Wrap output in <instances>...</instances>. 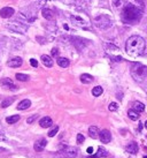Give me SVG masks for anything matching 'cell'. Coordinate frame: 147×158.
<instances>
[{
	"instance_id": "6da1fadb",
	"label": "cell",
	"mask_w": 147,
	"mask_h": 158,
	"mask_svg": "<svg viewBox=\"0 0 147 158\" xmlns=\"http://www.w3.org/2000/svg\"><path fill=\"white\" fill-rule=\"evenodd\" d=\"M142 18V9L132 3H128L121 12V19L126 24H134Z\"/></svg>"
},
{
	"instance_id": "7a4b0ae2",
	"label": "cell",
	"mask_w": 147,
	"mask_h": 158,
	"mask_svg": "<svg viewBox=\"0 0 147 158\" xmlns=\"http://www.w3.org/2000/svg\"><path fill=\"white\" fill-rule=\"evenodd\" d=\"M146 42L142 37L133 35L125 43V51L130 57H139L145 52Z\"/></svg>"
},
{
	"instance_id": "3957f363",
	"label": "cell",
	"mask_w": 147,
	"mask_h": 158,
	"mask_svg": "<svg viewBox=\"0 0 147 158\" xmlns=\"http://www.w3.org/2000/svg\"><path fill=\"white\" fill-rule=\"evenodd\" d=\"M131 75L137 82H142L147 77V66L140 62H134L131 66Z\"/></svg>"
},
{
	"instance_id": "277c9868",
	"label": "cell",
	"mask_w": 147,
	"mask_h": 158,
	"mask_svg": "<svg viewBox=\"0 0 147 158\" xmlns=\"http://www.w3.org/2000/svg\"><path fill=\"white\" fill-rule=\"evenodd\" d=\"M93 23L97 28H99L101 30H106V29L112 27V20L107 15H100V16L96 18Z\"/></svg>"
},
{
	"instance_id": "5b68a950",
	"label": "cell",
	"mask_w": 147,
	"mask_h": 158,
	"mask_svg": "<svg viewBox=\"0 0 147 158\" xmlns=\"http://www.w3.org/2000/svg\"><path fill=\"white\" fill-rule=\"evenodd\" d=\"M77 156V149L74 147H65L57 152L55 158H75Z\"/></svg>"
},
{
	"instance_id": "8992f818",
	"label": "cell",
	"mask_w": 147,
	"mask_h": 158,
	"mask_svg": "<svg viewBox=\"0 0 147 158\" xmlns=\"http://www.w3.org/2000/svg\"><path fill=\"white\" fill-rule=\"evenodd\" d=\"M105 47H106V52L110 55V58L113 60H115V61H121L122 60L121 53H120L118 49L115 45H113V44H106Z\"/></svg>"
},
{
	"instance_id": "52a82bcc",
	"label": "cell",
	"mask_w": 147,
	"mask_h": 158,
	"mask_svg": "<svg viewBox=\"0 0 147 158\" xmlns=\"http://www.w3.org/2000/svg\"><path fill=\"white\" fill-rule=\"evenodd\" d=\"M6 27L9 30H13V31H16V32H21V34H24L27 31V27L24 24H22L21 22H19V21L8 22V23H6Z\"/></svg>"
},
{
	"instance_id": "ba28073f",
	"label": "cell",
	"mask_w": 147,
	"mask_h": 158,
	"mask_svg": "<svg viewBox=\"0 0 147 158\" xmlns=\"http://www.w3.org/2000/svg\"><path fill=\"white\" fill-rule=\"evenodd\" d=\"M0 86L3 88H6V89H11V90H15L17 87L14 84V82L8 77H5V78H1L0 80Z\"/></svg>"
},
{
	"instance_id": "9c48e42d",
	"label": "cell",
	"mask_w": 147,
	"mask_h": 158,
	"mask_svg": "<svg viewBox=\"0 0 147 158\" xmlns=\"http://www.w3.org/2000/svg\"><path fill=\"white\" fill-rule=\"evenodd\" d=\"M71 21H72V23H75L76 26H78V27H82V28H86V27H89V22L88 21H85L84 19H82L81 16H71Z\"/></svg>"
},
{
	"instance_id": "30bf717a",
	"label": "cell",
	"mask_w": 147,
	"mask_h": 158,
	"mask_svg": "<svg viewBox=\"0 0 147 158\" xmlns=\"http://www.w3.org/2000/svg\"><path fill=\"white\" fill-rule=\"evenodd\" d=\"M22 63H23V60H22V58H20V57H14V58L9 59L8 62H7L8 67H11V68H17V67H21Z\"/></svg>"
},
{
	"instance_id": "8fae6325",
	"label": "cell",
	"mask_w": 147,
	"mask_h": 158,
	"mask_svg": "<svg viewBox=\"0 0 147 158\" xmlns=\"http://www.w3.org/2000/svg\"><path fill=\"white\" fill-rule=\"evenodd\" d=\"M99 138L101 140L102 143H109L112 141V134L108 129H102L99 134Z\"/></svg>"
},
{
	"instance_id": "7c38bea8",
	"label": "cell",
	"mask_w": 147,
	"mask_h": 158,
	"mask_svg": "<svg viewBox=\"0 0 147 158\" xmlns=\"http://www.w3.org/2000/svg\"><path fill=\"white\" fill-rule=\"evenodd\" d=\"M46 144H47V141L45 140V138H39V140H37L36 142H35V150L37 151V152H40V151H43L44 149H45V147H46Z\"/></svg>"
},
{
	"instance_id": "4fadbf2b",
	"label": "cell",
	"mask_w": 147,
	"mask_h": 158,
	"mask_svg": "<svg viewBox=\"0 0 147 158\" xmlns=\"http://www.w3.org/2000/svg\"><path fill=\"white\" fill-rule=\"evenodd\" d=\"M14 12L15 11L12 7H5V8H3L1 11H0V16H1L3 19H8V18L14 15Z\"/></svg>"
},
{
	"instance_id": "5bb4252c",
	"label": "cell",
	"mask_w": 147,
	"mask_h": 158,
	"mask_svg": "<svg viewBox=\"0 0 147 158\" xmlns=\"http://www.w3.org/2000/svg\"><path fill=\"white\" fill-rule=\"evenodd\" d=\"M72 43H74V45L76 46V49H77L78 51H82V50L85 47V44H86V42H85L84 39L77 38V37H72Z\"/></svg>"
},
{
	"instance_id": "9a60e30c",
	"label": "cell",
	"mask_w": 147,
	"mask_h": 158,
	"mask_svg": "<svg viewBox=\"0 0 147 158\" xmlns=\"http://www.w3.org/2000/svg\"><path fill=\"white\" fill-rule=\"evenodd\" d=\"M52 124H53V121H52V119H51L49 117H44V118H41L40 121H39V125H40V127H43V128H48V127L52 126Z\"/></svg>"
},
{
	"instance_id": "2e32d148",
	"label": "cell",
	"mask_w": 147,
	"mask_h": 158,
	"mask_svg": "<svg viewBox=\"0 0 147 158\" xmlns=\"http://www.w3.org/2000/svg\"><path fill=\"white\" fill-rule=\"evenodd\" d=\"M138 144L136 143V142H131V143H129L128 145H126V150H128V152L129 153H132V155H136L137 152H138Z\"/></svg>"
},
{
	"instance_id": "e0dca14e",
	"label": "cell",
	"mask_w": 147,
	"mask_h": 158,
	"mask_svg": "<svg viewBox=\"0 0 147 158\" xmlns=\"http://www.w3.org/2000/svg\"><path fill=\"white\" fill-rule=\"evenodd\" d=\"M99 134H100V130L97 126H91L89 128V135L92 137V138H97L99 137Z\"/></svg>"
},
{
	"instance_id": "ac0fdd59",
	"label": "cell",
	"mask_w": 147,
	"mask_h": 158,
	"mask_svg": "<svg viewBox=\"0 0 147 158\" xmlns=\"http://www.w3.org/2000/svg\"><path fill=\"white\" fill-rule=\"evenodd\" d=\"M31 106V102L29 101V99H23V101H21L20 103H19V105H17V110H27V109H29Z\"/></svg>"
},
{
	"instance_id": "d6986e66",
	"label": "cell",
	"mask_w": 147,
	"mask_h": 158,
	"mask_svg": "<svg viewBox=\"0 0 147 158\" xmlns=\"http://www.w3.org/2000/svg\"><path fill=\"white\" fill-rule=\"evenodd\" d=\"M41 61H43V63H44L46 67H48V68L53 66V60H52V58H51L49 55L43 54V55H41Z\"/></svg>"
},
{
	"instance_id": "ffe728a7",
	"label": "cell",
	"mask_w": 147,
	"mask_h": 158,
	"mask_svg": "<svg viewBox=\"0 0 147 158\" xmlns=\"http://www.w3.org/2000/svg\"><path fill=\"white\" fill-rule=\"evenodd\" d=\"M56 62H57V65H59L60 67H62V68H67V67L70 65V61H69L67 58H62V57L57 58Z\"/></svg>"
},
{
	"instance_id": "44dd1931",
	"label": "cell",
	"mask_w": 147,
	"mask_h": 158,
	"mask_svg": "<svg viewBox=\"0 0 147 158\" xmlns=\"http://www.w3.org/2000/svg\"><path fill=\"white\" fill-rule=\"evenodd\" d=\"M81 81L83 83H85V84H89V83H91L93 81V77L90 74H82L81 75Z\"/></svg>"
},
{
	"instance_id": "7402d4cb",
	"label": "cell",
	"mask_w": 147,
	"mask_h": 158,
	"mask_svg": "<svg viewBox=\"0 0 147 158\" xmlns=\"http://www.w3.org/2000/svg\"><path fill=\"white\" fill-rule=\"evenodd\" d=\"M41 14H43V16H44L46 20H52L53 16H54L53 12H52L51 9H48V8H44V9L41 11Z\"/></svg>"
},
{
	"instance_id": "603a6c76",
	"label": "cell",
	"mask_w": 147,
	"mask_h": 158,
	"mask_svg": "<svg viewBox=\"0 0 147 158\" xmlns=\"http://www.w3.org/2000/svg\"><path fill=\"white\" fill-rule=\"evenodd\" d=\"M133 110L137 111L138 113H140V112H142L145 110V105L142 103H140V102H136V103H133Z\"/></svg>"
},
{
	"instance_id": "cb8c5ba5",
	"label": "cell",
	"mask_w": 147,
	"mask_h": 158,
	"mask_svg": "<svg viewBox=\"0 0 147 158\" xmlns=\"http://www.w3.org/2000/svg\"><path fill=\"white\" fill-rule=\"evenodd\" d=\"M128 115H129V118H130L131 120H138V119H139V113H138L137 111H134L133 109L128 112Z\"/></svg>"
},
{
	"instance_id": "d4e9b609",
	"label": "cell",
	"mask_w": 147,
	"mask_h": 158,
	"mask_svg": "<svg viewBox=\"0 0 147 158\" xmlns=\"http://www.w3.org/2000/svg\"><path fill=\"white\" fill-rule=\"evenodd\" d=\"M102 93H104V89H102L101 87H99V86H98V87H94V88L92 89V95H93L94 97H99Z\"/></svg>"
},
{
	"instance_id": "484cf974",
	"label": "cell",
	"mask_w": 147,
	"mask_h": 158,
	"mask_svg": "<svg viewBox=\"0 0 147 158\" xmlns=\"http://www.w3.org/2000/svg\"><path fill=\"white\" fill-rule=\"evenodd\" d=\"M20 120V115H11V117H8L7 119H6V121H7V124H9V125H12V124H15V122H17Z\"/></svg>"
},
{
	"instance_id": "4316f807",
	"label": "cell",
	"mask_w": 147,
	"mask_h": 158,
	"mask_svg": "<svg viewBox=\"0 0 147 158\" xmlns=\"http://www.w3.org/2000/svg\"><path fill=\"white\" fill-rule=\"evenodd\" d=\"M106 155H107V151H106L104 148L100 147L99 150H98V152H97L94 156H92V157H93V158H100V157H105Z\"/></svg>"
},
{
	"instance_id": "83f0119b",
	"label": "cell",
	"mask_w": 147,
	"mask_h": 158,
	"mask_svg": "<svg viewBox=\"0 0 147 158\" xmlns=\"http://www.w3.org/2000/svg\"><path fill=\"white\" fill-rule=\"evenodd\" d=\"M16 78L19 81H21V82H27V81H29V76L27 75V74H21V73H19V74H16Z\"/></svg>"
},
{
	"instance_id": "f1b7e54d",
	"label": "cell",
	"mask_w": 147,
	"mask_h": 158,
	"mask_svg": "<svg viewBox=\"0 0 147 158\" xmlns=\"http://www.w3.org/2000/svg\"><path fill=\"white\" fill-rule=\"evenodd\" d=\"M13 102H14V98H13V97H11V98H6L5 101H3V103H1V107H4V109H5V107H8Z\"/></svg>"
},
{
	"instance_id": "f546056e",
	"label": "cell",
	"mask_w": 147,
	"mask_h": 158,
	"mask_svg": "<svg viewBox=\"0 0 147 158\" xmlns=\"http://www.w3.org/2000/svg\"><path fill=\"white\" fill-rule=\"evenodd\" d=\"M57 132H59V127H57V126H55L52 130H49V132H48V136H49V137H53V136H55V134H56Z\"/></svg>"
},
{
	"instance_id": "4dcf8cb0",
	"label": "cell",
	"mask_w": 147,
	"mask_h": 158,
	"mask_svg": "<svg viewBox=\"0 0 147 158\" xmlns=\"http://www.w3.org/2000/svg\"><path fill=\"white\" fill-rule=\"evenodd\" d=\"M117 109H118V105H117L116 103H110V104H109V106H108V110H109V111H112V112L116 111Z\"/></svg>"
},
{
	"instance_id": "1f68e13d",
	"label": "cell",
	"mask_w": 147,
	"mask_h": 158,
	"mask_svg": "<svg viewBox=\"0 0 147 158\" xmlns=\"http://www.w3.org/2000/svg\"><path fill=\"white\" fill-rule=\"evenodd\" d=\"M84 140H85V138H84V135H82V134H78V135H77V143H78V144H82V143L84 142Z\"/></svg>"
},
{
	"instance_id": "d6a6232c",
	"label": "cell",
	"mask_w": 147,
	"mask_h": 158,
	"mask_svg": "<svg viewBox=\"0 0 147 158\" xmlns=\"http://www.w3.org/2000/svg\"><path fill=\"white\" fill-rule=\"evenodd\" d=\"M38 118V114H35V115H32V117H30V118H28V120H27V122L28 124H32L36 119Z\"/></svg>"
},
{
	"instance_id": "836d02e7",
	"label": "cell",
	"mask_w": 147,
	"mask_h": 158,
	"mask_svg": "<svg viewBox=\"0 0 147 158\" xmlns=\"http://www.w3.org/2000/svg\"><path fill=\"white\" fill-rule=\"evenodd\" d=\"M30 65L32 67H38V61L36 59H30Z\"/></svg>"
},
{
	"instance_id": "e575fe53",
	"label": "cell",
	"mask_w": 147,
	"mask_h": 158,
	"mask_svg": "<svg viewBox=\"0 0 147 158\" xmlns=\"http://www.w3.org/2000/svg\"><path fill=\"white\" fill-rule=\"evenodd\" d=\"M57 54H59V50H57L56 47H54V49L52 50V55H53V57H56Z\"/></svg>"
},
{
	"instance_id": "d590c367",
	"label": "cell",
	"mask_w": 147,
	"mask_h": 158,
	"mask_svg": "<svg viewBox=\"0 0 147 158\" xmlns=\"http://www.w3.org/2000/svg\"><path fill=\"white\" fill-rule=\"evenodd\" d=\"M86 151H88V153H91V152H93V148H92V147H89V148L86 149Z\"/></svg>"
},
{
	"instance_id": "8d00e7d4",
	"label": "cell",
	"mask_w": 147,
	"mask_h": 158,
	"mask_svg": "<svg viewBox=\"0 0 147 158\" xmlns=\"http://www.w3.org/2000/svg\"><path fill=\"white\" fill-rule=\"evenodd\" d=\"M63 27H64V29H65V30H68V29H69V27H68V26H67V24H64V26H63Z\"/></svg>"
},
{
	"instance_id": "74e56055",
	"label": "cell",
	"mask_w": 147,
	"mask_h": 158,
	"mask_svg": "<svg viewBox=\"0 0 147 158\" xmlns=\"http://www.w3.org/2000/svg\"><path fill=\"white\" fill-rule=\"evenodd\" d=\"M145 127H146V129H147V120H146V122H145Z\"/></svg>"
},
{
	"instance_id": "f35d334b",
	"label": "cell",
	"mask_w": 147,
	"mask_h": 158,
	"mask_svg": "<svg viewBox=\"0 0 147 158\" xmlns=\"http://www.w3.org/2000/svg\"><path fill=\"white\" fill-rule=\"evenodd\" d=\"M4 150H5L4 148H0V152H1V151H4Z\"/></svg>"
},
{
	"instance_id": "ab89813d",
	"label": "cell",
	"mask_w": 147,
	"mask_h": 158,
	"mask_svg": "<svg viewBox=\"0 0 147 158\" xmlns=\"http://www.w3.org/2000/svg\"><path fill=\"white\" fill-rule=\"evenodd\" d=\"M144 158H147V155H146V156H144Z\"/></svg>"
}]
</instances>
